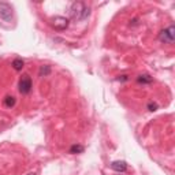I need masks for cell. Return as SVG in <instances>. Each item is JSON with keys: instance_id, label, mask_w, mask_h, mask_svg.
<instances>
[{"instance_id": "obj_8", "label": "cell", "mask_w": 175, "mask_h": 175, "mask_svg": "<svg viewBox=\"0 0 175 175\" xmlns=\"http://www.w3.org/2000/svg\"><path fill=\"white\" fill-rule=\"evenodd\" d=\"M84 151H85L84 145L74 144V145H71V147H70V149H69V153H71V155H77V153H82Z\"/></svg>"}, {"instance_id": "obj_3", "label": "cell", "mask_w": 175, "mask_h": 175, "mask_svg": "<svg viewBox=\"0 0 175 175\" xmlns=\"http://www.w3.org/2000/svg\"><path fill=\"white\" fill-rule=\"evenodd\" d=\"M18 89H19L21 95H29L32 90V78L29 74H23L19 80V84H18Z\"/></svg>"}, {"instance_id": "obj_6", "label": "cell", "mask_w": 175, "mask_h": 175, "mask_svg": "<svg viewBox=\"0 0 175 175\" xmlns=\"http://www.w3.org/2000/svg\"><path fill=\"white\" fill-rule=\"evenodd\" d=\"M111 168L114 171H116V172H125L126 170H127V163L125 162V160H116V162H112L111 163Z\"/></svg>"}, {"instance_id": "obj_12", "label": "cell", "mask_w": 175, "mask_h": 175, "mask_svg": "<svg viewBox=\"0 0 175 175\" xmlns=\"http://www.w3.org/2000/svg\"><path fill=\"white\" fill-rule=\"evenodd\" d=\"M157 108H159V106L156 103H149V104H148V110H149L151 112H153V111H156Z\"/></svg>"}, {"instance_id": "obj_10", "label": "cell", "mask_w": 175, "mask_h": 175, "mask_svg": "<svg viewBox=\"0 0 175 175\" xmlns=\"http://www.w3.org/2000/svg\"><path fill=\"white\" fill-rule=\"evenodd\" d=\"M49 74H51V66L45 64V66L40 67V70H39V75L40 77H48Z\"/></svg>"}, {"instance_id": "obj_9", "label": "cell", "mask_w": 175, "mask_h": 175, "mask_svg": "<svg viewBox=\"0 0 175 175\" xmlns=\"http://www.w3.org/2000/svg\"><path fill=\"white\" fill-rule=\"evenodd\" d=\"M11 66H13L14 70H17V71H21V70L23 69V66H25V62L22 60L21 58H17V59H14V60H13Z\"/></svg>"}, {"instance_id": "obj_14", "label": "cell", "mask_w": 175, "mask_h": 175, "mask_svg": "<svg viewBox=\"0 0 175 175\" xmlns=\"http://www.w3.org/2000/svg\"><path fill=\"white\" fill-rule=\"evenodd\" d=\"M137 23H138V18H134L133 21H130V26H131V25H137Z\"/></svg>"}, {"instance_id": "obj_5", "label": "cell", "mask_w": 175, "mask_h": 175, "mask_svg": "<svg viewBox=\"0 0 175 175\" xmlns=\"http://www.w3.org/2000/svg\"><path fill=\"white\" fill-rule=\"evenodd\" d=\"M51 25L55 30H66L69 28V19L64 17H55L51 19Z\"/></svg>"}, {"instance_id": "obj_7", "label": "cell", "mask_w": 175, "mask_h": 175, "mask_svg": "<svg viewBox=\"0 0 175 175\" xmlns=\"http://www.w3.org/2000/svg\"><path fill=\"white\" fill-rule=\"evenodd\" d=\"M137 82L142 85H149L153 82V77L149 75V74H141V75L137 77Z\"/></svg>"}, {"instance_id": "obj_11", "label": "cell", "mask_w": 175, "mask_h": 175, "mask_svg": "<svg viewBox=\"0 0 175 175\" xmlns=\"http://www.w3.org/2000/svg\"><path fill=\"white\" fill-rule=\"evenodd\" d=\"M15 103H17V100H15V97H14V96H6V99H4V106L6 107L11 108V107L15 106Z\"/></svg>"}, {"instance_id": "obj_4", "label": "cell", "mask_w": 175, "mask_h": 175, "mask_svg": "<svg viewBox=\"0 0 175 175\" xmlns=\"http://www.w3.org/2000/svg\"><path fill=\"white\" fill-rule=\"evenodd\" d=\"M0 18L6 22H11V19H13V6L6 2H0Z\"/></svg>"}, {"instance_id": "obj_2", "label": "cell", "mask_w": 175, "mask_h": 175, "mask_svg": "<svg viewBox=\"0 0 175 175\" xmlns=\"http://www.w3.org/2000/svg\"><path fill=\"white\" fill-rule=\"evenodd\" d=\"M159 40L163 44H174V40H175V28L174 26L170 25L168 28L163 29V30L159 33Z\"/></svg>"}, {"instance_id": "obj_15", "label": "cell", "mask_w": 175, "mask_h": 175, "mask_svg": "<svg viewBox=\"0 0 175 175\" xmlns=\"http://www.w3.org/2000/svg\"><path fill=\"white\" fill-rule=\"evenodd\" d=\"M28 175H37V174H36V172H29Z\"/></svg>"}, {"instance_id": "obj_1", "label": "cell", "mask_w": 175, "mask_h": 175, "mask_svg": "<svg viewBox=\"0 0 175 175\" xmlns=\"http://www.w3.org/2000/svg\"><path fill=\"white\" fill-rule=\"evenodd\" d=\"M70 18L74 21H85L90 14V8L82 2H74L69 10Z\"/></svg>"}, {"instance_id": "obj_13", "label": "cell", "mask_w": 175, "mask_h": 175, "mask_svg": "<svg viewBox=\"0 0 175 175\" xmlns=\"http://www.w3.org/2000/svg\"><path fill=\"white\" fill-rule=\"evenodd\" d=\"M118 81H121V82H125V81H127L129 80V77L127 75H119L118 78H116Z\"/></svg>"}]
</instances>
